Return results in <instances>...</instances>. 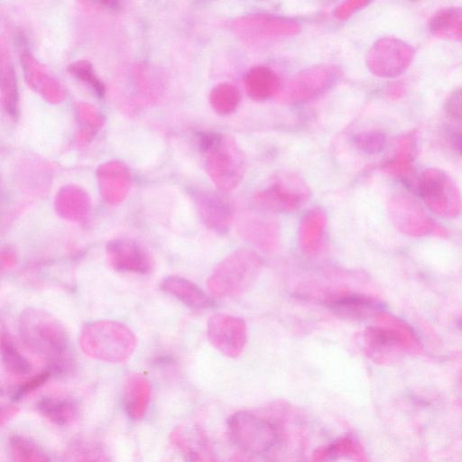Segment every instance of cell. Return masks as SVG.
Returning a JSON list of instances; mask_svg holds the SVG:
<instances>
[{"label": "cell", "instance_id": "cell-27", "mask_svg": "<svg viewBox=\"0 0 462 462\" xmlns=\"http://www.w3.org/2000/svg\"><path fill=\"white\" fill-rule=\"evenodd\" d=\"M70 71L81 80L90 85L98 96L104 95V86L93 73L87 62H78L70 66Z\"/></svg>", "mask_w": 462, "mask_h": 462}, {"label": "cell", "instance_id": "cell-14", "mask_svg": "<svg viewBox=\"0 0 462 462\" xmlns=\"http://www.w3.org/2000/svg\"><path fill=\"white\" fill-rule=\"evenodd\" d=\"M194 199L204 225L213 232L224 235L232 224L233 213L230 205L216 193L198 190Z\"/></svg>", "mask_w": 462, "mask_h": 462}, {"label": "cell", "instance_id": "cell-12", "mask_svg": "<svg viewBox=\"0 0 462 462\" xmlns=\"http://www.w3.org/2000/svg\"><path fill=\"white\" fill-rule=\"evenodd\" d=\"M323 303L337 316L346 319H365L374 315L378 304L372 299L345 289L327 293Z\"/></svg>", "mask_w": 462, "mask_h": 462}, {"label": "cell", "instance_id": "cell-10", "mask_svg": "<svg viewBox=\"0 0 462 462\" xmlns=\"http://www.w3.org/2000/svg\"><path fill=\"white\" fill-rule=\"evenodd\" d=\"M207 335L217 351L231 358L243 353L248 338L245 321L226 313H216L208 319Z\"/></svg>", "mask_w": 462, "mask_h": 462}, {"label": "cell", "instance_id": "cell-16", "mask_svg": "<svg viewBox=\"0 0 462 462\" xmlns=\"http://www.w3.org/2000/svg\"><path fill=\"white\" fill-rule=\"evenodd\" d=\"M161 288L190 309L201 310L214 306L212 298L186 278L168 276L162 282Z\"/></svg>", "mask_w": 462, "mask_h": 462}, {"label": "cell", "instance_id": "cell-23", "mask_svg": "<svg viewBox=\"0 0 462 462\" xmlns=\"http://www.w3.org/2000/svg\"><path fill=\"white\" fill-rule=\"evenodd\" d=\"M57 211L67 220L81 223L88 219L90 207L85 197L78 194H66L59 199Z\"/></svg>", "mask_w": 462, "mask_h": 462}, {"label": "cell", "instance_id": "cell-32", "mask_svg": "<svg viewBox=\"0 0 462 462\" xmlns=\"http://www.w3.org/2000/svg\"><path fill=\"white\" fill-rule=\"evenodd\" d=\"M1 262L2 264L5 265L6 268L14 265L15 262V257L13 252H11L10 250L5 252L3 251L1 254Z\"/></svg>", "mask_w": 462, "mask_h": 462}, {"label": "cell", "instance_id": "cell-2", "mask_svg": "<svg viewBox=\"0 0 462 462\" xmlns=\"http://www.w3.org/2000/svg\"><path fill=\"white\" fill-rule=\"evenodd\" d=\"M263 267L259 254L239 248L222 259L213 269L207 285L217 299H234L247 291L258 278Z\"/></svg>", "mask_w": 462, "mask_h": 462}, {"label": "cell", "instance_id": "cell-21", "mask_svg": "<svg viewBox=\"0 0 462 462\" xmlns=\"http://www.w3.org/2000/svg\"><path fill=\"white\" fill-rule=\"evenodd\" d=\"M38 411L56 425H67L76 416L77 404L69 398L44 396L37 402Z\"/></svg>", "mask_w": 462, "mask_h": 462}, {"label": "cell", "instance_id": "cell-4", "mask_svg": "<svg viewBox=\"0 0 462 462\" xmlns=\"http://www.w3.org/2000/svg\"><path fill=\"white\" fill-rule=\"evenodd\" d=\"M79 345L82 351L92 358L119 363L126 360L134 353L136 338L125 324L102 319L82 328Z\"/></svg>", "mask_w": 462, "mask_h": 462}, {"label": "cell", "instance_id": "cell-30", "mask_svg": "<svg viewBox=\"0 0 462 462\" xmlns=\"http://www.w3.org/2000/svg\"><path fill=\"white\" fill-rule=\"evenodd\" d=\"M368 4L366 0H348L339 5L335 10V16L339 20L348 18L356 11L365 7Z\"/></svg>", "mask_w": 462, "mask_h": 462}, {"label": "cell", "instance_id": "cell-9", "mask_svg": "<svg viewBox=\"0 0 462 462\" xmlns=\"http://www.w3.org/2000/svg\"><path fill=\"white\" fill-rule=\"evenodd\" d=\"M236 35L247 42H259L297 34L300 26L294 21L266 14H254L236 18L232 23Z\"/></svg>", "mask_w": 462, "mask_h": 462}, {"label": "cell", "instance_id": "cell-7", "mask_svg": "<svg viewBox=\"0 0 462 462\" xmlns=\"http://www.w3.org/2000/svg\"><path fill=\"white\" fill-rule=\"evenodd\" d=\"M340 74V69L334 65L322 64L306 69L287 83L280 99L292 105L312 100L330 89Z\"/></svg>", "mask_w": 462, "mask_h": 462}, {"label": "cell", "instance_id": "cell-13", "mask_svg": "<svg viewBox=\"0 0 462 462\" xmlns=\"http://www.w3.org/2000/svg\"><path fill=\"white\" fill-rule=\"evenodd\" d=\"M237 228L241 236L263 251H273L279 243V226L268 215L245 214L239 218Z\"/></svg>", "mask_w": 462, "mask_h": 462}, {"label": "cell", "instance_id": "cell-19", "mask_svg": "<svg viewBox=\"0 0 462 462\" xmlns=\"http://www.w3.org/2000/svg\"><path fill=\"white\" fill-rule=\"evenodd\" d=\"M415 157V134L410 133L401 137L393 156L382 165V170L396 177L408 178L413 172Z\"/></svg>", "mask_w": 462, "mask_h": 462}, {"label": "cell", "instance_id": "cell-28", "mask_svg": "<svg viewBox=\"0 0 462 462\" xmlns=\"http://www.w3.org/2000/svg\"><path fill=\"white\" fill-rule=\"evenodd\" d=\"M447 116L456 123L462 124V88L455 89L445 104Z\"/></svg>", "mask_w": 462, "mask_h": 462}, {"label": "cell", "instance_id": "cell-17", "mask_svg": "<svg viewBox=\"0 0 462 462\" xmlns=\"http://www.w3.org/2000/svg\"><path fill=\"white\" fill-rule=\"evenodd\" d=\"M326 226L327 215L322 208H312L304 214L299 226V244L304 253L313 254L319 251Z\"/></svg>", "mask_w": 462, "mask_h": 462}, {"label": "cell", "instance_id": "cell-29", "mask_svg": "<svg viewBox=\"0 0 462 462\" xmlns=\"http://www.w3.org/2000/svg\"><path fill=\"white\" fill-rule=\"evenodd\" d=\"M51 375L53 374L51 372V370L49 368L45 369L42 373L39 374L38 375H35L34 377L31 378L24 383L19 385L15 390H14L12 397L14 399L21 398L29 392L33 391L35 388L44 383Z\"/></svg>", "mask_w": 462, "mask_h": 462}, {"label": "cell", "instance_id": "cell-1", "mask_svg": "<svg viewBox=\"0 0 462 462\" xmlns=\"http://www.w3.org/2000/svg\"><path fill=\"white\" fill-rule=\"evenodd\" d=\"M18 332L31 351L48 361L53 375L72 369L69 334L53 315L42 309L27 308L20 315Z\"/></svg>", "mask_w": 462, "mask_h": 462}, {"label": "cell", "instance_id": "cell-15", "mask_svg": "<svg viewBox=\"0 0 462 462\" xmlns=\"http://www.w3.org/2000/svg\"><path fill=\"white\" fill-rule=\"evenodd\" d=\"M421 196L434 205H449L457 199V189L449 176L439 169L429 168L420 178Z\"/></svg>", "mask_w": 462, "mask_h": 462}, {"label": "cell", "instance_id": "cell-3", "mask_svg": "<svg viewBox=\"0 0 462 462\" xmlns=\"http://www.w3.org/2000/svg\"><path fill=\"white\" fill-rule=\"evenodd\" d=\"M199 140L215 186L223 193L231 192L240 184L245 172L242 150L231 136L226 134L207 133Z\"/></svg>", "mask_w": 462, "mask_h": 462}, {"label": "cell", "instance_id": "cell-11", "mask_svg": "<svg viewBox=\"0 0 462 462\" xmlns=\"http://www.w3.org/2000/svg\"><path fill=\"white\" fill-rule=\"evenodd\" d=\"M106 254L109 264L117 272L147 273L152 268L148 251L131 238L119 237L108 241Z\"/></svg>", "mask_w": 462, "mask_h": 462}, {"label": "cell", "instance_id": "cell-5", "mask_svg": "<svg viewBox=\"0 0 462 462\" xmlns=\"http://www.w3.org/2000/svg\"><path fill=\"white\" fill-rule=\"evenodd\" d=\"M310 196V189L303 180L294 173H283L257 191L253 200L263 212L291 213L300 208Z\"/></svg>", "mask_w": 462, "mask_h": 462}, {"label": "cell", "instance_id": "cell-25", "mask_svg": "<svg viewBox=\"0 0 462 462\" xmlns=\"http://www.w3.org/2000/svg\"><path fill=\"white\" fill-rule=\"evenodd\" d=\"M68 455V462H109L101 447L95 443H74Z\"/></svg>", "mask_w": 462, "mask_h": 462}, {"label": "cell", "instance_id": "cell-6", "mask_svg": "<svg viewBox=\"0 0 462 462\" xmlns=\"http://www.w3.org/2000/svg\"><path fill=\"white\" fill-rule=\"evenodd\" d=\"M414 54V49L407 42L394 37H383L369 49L365 62L374 75L393 79L407 70Z\"/></svg>", "mask_w": 462, "mask_h": 462}, {"label": "cell", "instance_id": "cell-22", "mask_svg": "<svg viewBox=\"0 0 462 462\" xmlns=\"http://www.w3.org/2000/svg\"><path fill=\"white\" fill-rule=\"evenodd\" d=\"M0 352L5 369L15 375H26L32 370L31 362L19 351L8 333H1Z\"/></svg>", "mask_w": 462, "mask_h": 462}, {"label": "cell", "instance_id": "cell-8", "mask_svg": "<svg viewBox=\"0 0 462 462\" xmlns=\"http://www.w3.org/2000/svg\"><path fill=\"white\" fill-rule=\"evenodd\" d=\"M228 432L236 446L253 454L268 451L277 440L276 430L270 422L247 411L230 418Z\"/></svg>", "mask_w": 462, "mask_h": 462}, {"label": "cell", "instance_id": "cell-24", "mask_svg": "<svg viewBox=\"0 0 462 462\" xmlns=\"http://www.w3.org/2000/svg\"><path fill=\"white\" fill-rule=\"evenodd\" d=\"M241 100L240 92L230 83L217 85L212 91L210 101L213 108L220 115H230L238 106Z\"/></svg>", "mask_w": 462, "mask_h": 462}, {"label": "cell", "instance_id": "cell-20", "mask_svg": "<svg viewBox=\"0 0 462 462\" xmlns=\"http://www.w3.org/2000/svg\"><path fill=\"white\" fill-rule=\"evenodd\" d=\"M430 30L435 36L453 41L462 40V6L439 10L430 20Z\"/></svg>", "mask_w": 462, "mask_h": 462}, {"label": "cell", "instance_id": "cell-18", "mask_svg": "<svg viewBox=\"0 0 462 462\" xmlns=\"http://www.w3.org/2000/svg\"><path fill=\"white\" fill-rule=\"evenodd\" d=\"M245 87L248 95L255 100H265L279 88V78L269 67L258 65L251 68L245 76Z\"/></svg>", "mask_w": 462, "mask_h": 462}, {"label": "cell", "instance_id": "cell-26", "mask_svg": "<svg viewBox=\"0 0 462 462\" xmlns=\"http://www.w3.org/2000/svg\"><path fill=\"white\" fill-rule=\"evenodd\" d=\"M354 143L363 152L374 154L383 150L386 143V136L380 130H366L356 134Z\"/></svg>", "mask_w": 462, "mask_h": 462}, {"label": "cell", "instance_id": "cell-31", "mask_svg": "<svg viewBox=\"0 0 462 462\" xmlns=\"http://www.w3.org/2000/svg\"><path fill=\"white\" fill-rule=\"evenodd\" d=\"M447 138L451 147L462 154V129H448Z\"/></svg>", "mask_w": 462, "mask_h": 462}]
</instances>
